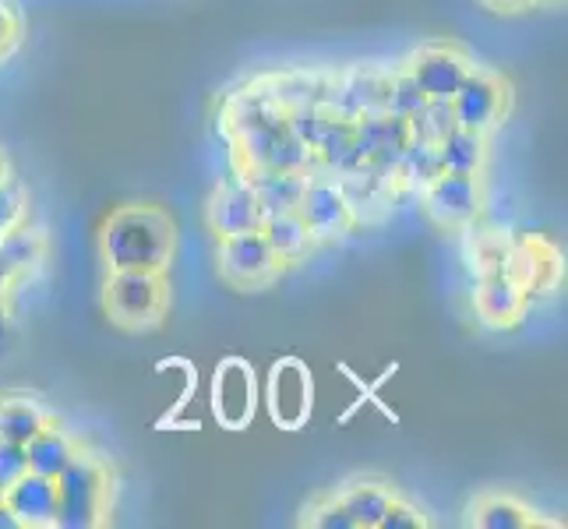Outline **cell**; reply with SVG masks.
Wrapping results in <instances>:
<instances>
[{
  "mask_svg": "<svg viewBox=\"0 0 568 529\" xmlns=\"http://www.w3.org/2000/svg\"><path fill=\"white\" fill-rule=\"evenodd\" d=\"M103 262L110 272L139 268V272H166L178 233H173L170 215L152 205H128L116 208L103 226Z\"/></svg>",
  "mask_w": 568,
  "mask_h": 529,
  "instance_id": "cell-1",
  "label": "cell"
},
{
  "mask_svg": "<svg viewBox=\"0 0 568 529\" xmlns=\"http://www.w3.org/2000/svg\"><path fill=\"white\" fill-rule=\"evenodd\" d=\"M57 484V522L61 529H92L100 526L106 512V466L92 456L78 452L64 469Z\"/></svg>",
  "mask_w": 568,
  "mask_h": 529,
  "instance_id": "cell-2",
  "label": "cell"
},
{
  "mask_svg": "<svg viewBox=\"0 0 568 529\" xmlns=\"http://www.w3.org/2000/svg\"><path fill=\"white\" fill-rule=\"evenodd\" d=\"M166 307V279L163 272L121 268L106 279V311L124 328H149L160 322Z\"/></svg>",
  "mask_w": 568,
  "mask_h": 529,
  "instance_id": "cell-3",
  "label": "cell"
},
{
  "mask_svg": "<svg viewBox=\"0 0 568 529\" xmlns=\"http://www.w3.org/2000/svg\"><path fill=\"white\" fill-rule=\"evenodd\" d=\"M280 268H283V262L262 237V230H244V233L220 237V272L230 286L258 289L276 279Z\"/></svg>",
  "mask_w": 568,
  "mask_h": 529,
  "instance_id": "cell-4",
  "label": "cell"
},
{
  "mask_svg": "<svg viewBox=\"0 0 568 529\" xmlns=\"http://www.w3.org/2000/svg\"><path fill=\"white\" fill-rule=\"evenodd\" d=\"M258 409V382L247 360L230 357L215 367L212 378V414L226 430H244Z\"/></svg>",
  "mask_w": 568,
  "mask_h": 529,
  "instance_id": "cell-5",
  "label": "cell"
},
{
  "mask_svg": "<svg viewBox=\"0 0 568 529\" xmlns=\"http://www.w3.org/2000/svg\"><path fill=\"white\" fill-rule=\"evenodd\" d=\"M311 370L301 360H280L268 370V388H265V403H268V417L276 420L283 430H301L311 417Z\"/></svg>",
  "mask_w": 568,
  "mask_h": 529,
  "instance_id": "cell-6",
  "label": "cell"
},
{
  "mask_svg": "<svg viewBox=\"0 0 568 529\" xmlns=\"http://www.w3.org/2000/svg\"><path fill=\"white\" fill-rule=\"evenodd\" d=\"M453 113H456V124L466 128V131H480L487 134L508 106V89L498 74L491 71H480L474 68L466 74V82L459 85V92L453 95Z\"/></svg>",
  "mask_w": 568,
  "mask_h": 529,
  "instance_id": "cell-7",
  "label": "cell"
},
{
  "mask_svg": "<svg viewBox=\"0 0 568 529\" xmlns=\"http://www.w3.org/2000/svg\"><path fill=\"white\" fill-rule=\"evenodd\" d=\"M480 181L474 173H438L424 187V208L427 215L445 230H456L477 220L480 212Z\"/></svg>",
  "mask_w": 568,
  "mask_h": 529,
  "instance_id": "cell-8",
  "label": "cell"
},
{
  "mask_svg": "<svg viewBox=\"0 0 568 529\" xmlns=\"http://www.w3.org/2000/svg\"><path fill=\"white\" fill-rule=\"evenodd\" d=\"M354 139H357L361 163L392 176L409 142V128L406 121H399V116H392V113H367L354 121ZM392 181H396V176H392Z\"/></svg>",
  "mask_w": 568,
  "mask_h": 529,
  "instance_id": "cell-9",
  "label": "cell"
},
{
  "mask_svg": "<svg viewBox=\"0 0 568 529\" xmlns=\"http://www.w3.org/2000/svg\"><path fill=\"white\" fill-rule=\"evenodd\" d=\"M406 71L427 100H453L466 74L474 71V61L456 47H424L420 53H414Z\"/></svg>",
  "mask_w": 568,
  "mask_h": 529,
  "instance_id": "cell-10",
  "label": "cell"
},
{
  "mask_svg": "<svg viewBox=\"0 0 568 529\" xmlns=\"http://www.w3.org/2000/svg\"><path fill=\"white\" fill-rule=\"evenodd\" d=\"M297 215L304 220L311 241H336L354 226V208L336 181H307Z\"/></svg>",
  "mask_w": 568,
  "mask_h": 529,
  "instance_id": "cell-11",
  "label": "cell"
},
{
  "mask_svg": "<svg viewBox=\"0 0 568 529\" xmlns=\"http://www.w3.org/2000/svg\"><path fill=\"white\" fill-rule=\"evenodd\" d=\"M209 226L215 237H230V233H244V230H258L265 212L254 199V187L247 176H233V181L220 184L209 199Z\"/></svg>",
  "mask_w": 568,
  "mask_h": 529,
  "instance_id": "cell-12",
  "label": "cell"
},
{
  "mask_svg": "<svg viewBox=\"0 0 568 529\" xmlns=\"http://www.w3.org/2000/svg\"><path fill=\"white\" fill-rule=\"evenodd\" d=\"M388 82H392V74L385 71L357 68V71H349L343 82L328 89L325 106L336 116H346V121H357V116H367V113H385Z\"/></svg>",
  "mask_w": 568,
  "mask_h": 529,
  "instance_id": "cell-13",
  "label": "cell"
},
{
  "mask_svg": "<svg viewBox=\"0 0 568 529\" xmlns=\"http://www.w3.org/2000/svg\"><path fill=\"white\" fill-rule=\"evenodd\" d=\"M0 501H4L14 519L29 526V529H43L57 522V484L50 477H39L32 469H26L14 484H8L0 491Z\"/></svg>",
  "mask_w": 568,
  "mask_h": 529,
  "instance_id": "cell-14",
  "label": "cell"
},
{
  "mask_svg": "<svg viewBox=\"0 0 568 529\" xmlns=\"http://www.w3.org/2000/svg\"><path fill=\"white\" fill-rule=\"evenodd\" d=\"M474 304L487 325H513L523 315L526 289L513 276H505V272H487L474 293Z\"/></svg>",
  "mask_w": 568,
  "mask_h": 529,
  "instance_id": "cell-15",
  "label": "cell"
},
{
  "mask_svg": "<svg viewBox=\"0 0 568 529\" xmlns=\"http://www.w3.org/2000/svg\"><path fill=\"white\" fill-rule=\"evenodd\" d=\"M244 176L251 181L254 199H258L265 215L297 212L304 187H307V173H297V170H247Z\"/></svg>",
  "mask_w": 568,
  "mask_h": 529,
  "instance_id": "cell-16",
  "label": "cell"
},
{
  "mask_svg": "<svg viewBox=\"0 0 568 529\" xmlns=\"http://www.w3.org/2000/svg\"><path fill=\"white\" fill-rule=\"evenodd\" d=\"M74 456H78L74 441L64 435L61 427H53L50 420L26 441V466L32 469V474L50 477V480L61 477V469H64Z\"/></svg>",
  "mask_w": 568,
  "mask_h": 529,
  "instance_id": "cell-17",
  "label": "cell"
},
{
  "mask_svg": "<svg viewBox=\"0 0 568 529\" xmlns=\"http://www.w3.org/2000/svg\"><path fill=\"white\" fill-rule=\"evenodd\" d=\"M262 237L268 241V247L276 251V258L286 265V262H301L307 247L315 244L311 241V233L304 226V220L297 212H276V215H265L262 220Z\"/></svg>",
  "mask_w": 568,
  "mask_h": 529,
  "instance_id": "cell-18",
  "label": "cell"
},
{
  "mask_svg": "<svg viewBox=\"0 0 568 529\" xmlns=\"http://www.w3.org/2000/svg\"><path fill=\"white\" fill-rule=\"evenodd\" d=\"M438 160H442V173H474L477 176L487 160L484 134L466 131V128L448 131L438 142Z\"/></svg>",
  "mask_w": 568,
  "mask_h": 529,
  "instance_id": "cell-19",
  "label": "cell"
},
{
  "mask_svg": "<svg viewBox=\"0 0 568 529\" xmlns=\"http://www.w3.org/2000/svg\"><path fill=\"white\" fill-rule=\"evenodd\" d=\"M47 424L43 406L26 396H4L0 399V441L26 445L39 427Z\"/></svg>",
  "mask_w": 568,
  "mask_h": 529,
  "instance_id": "cell-20",
  "label": "cell"
},
{
  "mask_svg": "<svg viewBox=\"0 0 568 529\" xmlns=\"http://www.w3.org/2000/svg\"><path fill=\"white\" fill-rule=\"evenodd\" d=\"M392 498H396V495H392L385 484H371V480L349 484L346 491L339 495V501L346 505V512L354 516L357 529L361 526L364 529H378V522H382V516H385V508H388Z\"/></svg>",
  "mask_w": 568,
  "mask_h": 529,
  "instance_id": "cell-21",
  "label": "cell"
},
{
  "mask_svg": "<svg viewBox=\"0 0 568 529\" xmlns=\"http://www.w3.org/2000/svg\"><path fill=\"white\" fill-rule=\"evenodd\" d=\"M438 173H442L438 145L420 142V139H409L406 149H403V155H399V163H396V173H392V176H399L406 187L424 191Z\"/></svg>",
  "mask_w": 568,
  "mask_h": 529,
  "instance_id": "cell-22",
  "label": "cell"
},
{
  "mask_svg": "<svg viewBox=\"0 0 568 529\" xmlns=\"http://www.w3.org/2000/svg\"><path fill=\"white\" fill-rule=\"evenodd\" d=\"M47 254V244L43 237H39L36 230H26L22 223H18L14 230L0 233V258H4L18 276H26V272H32L39 262H43Z\"/></svg>",
  "mask_w": 568,
  "mask_h": 529,
  "instance_id": "cell-23",
  "label": "cell"
},
{
  "mask_svg": "<svg viewBox=\"0 0 568 529\" xmlns=\"http://www.w3.org/2000/svg\"><path fill=\"white\" fill-rule=\"evenodd\" d=\"M409 128V139H420V142H430L438 145L448 131H456V113H453V103L448 100H424V106L406 121Z\"/></svg>",
  "mask_w": 568,
  "mask_h": 529,
  "instance_id": "cell-24",
  "label": "cell"
},
{
  "mask_svg": "<svg viewBox=\"0 0 568 529\" xmlns=\"http://www.w3.org/2000/svg\"><path fill=\"white\" fill-rule=\"evenodd\" d=\"M474 522L480 529H526L534 526V516L530 508H523L513 498H484L474 505Z\"/></svg>",
  "mask_w": 568,
  "mask_h": 529,
  "instance_id": "cell-25",
  "label": "cell"
},
{
  "mask_svg": "<svg viewBox=\"0 0 568 529\" xmlns=\"http://www.w3.org/2000/svg\"><path fill=\"white\" fill-rule=\"evenodd\" d=\"M427 95L417 89V82L409 78V71L403 74H392V82H388V103H385V113L392 116H399V121H409L420 106H424Z\"/></svg>",
  "mask_w": 568,
  "mask_h": 529,
  "instance_id": "cell-26",
  "label": "cell"
},
{
  "mask_svg": "<svg viewBox=\"0 0 568 529\" xmlns=\"http://www.w3.org/2000/svg\"><path fill=\"white\" fill-rule=\"evenodd\" d=\"M304 522L318 526V529H357L354 516L346 512V505H343L339 498H325V501H318V505L304 516Z\"/></svg>",
  "mask_w": 568,
  "mask_h": 529,
  "instance_id": "cell-27",
  "label": "cell"
},
{
  "mask_svg": "<svg viewBox=\"0 0 568 529\" xmlns=\"http://www.w3.org/2000/svg\"><path fill=\"white\" fill-rule=\"evenodd\" d=\"M18 223H26V191L11 181H0V233L14 230Z\"/></svg>",
  "mask_w": 568,
  "mask_h": 529,
  "instance_id": "cell-28",
  "label": "cell"
},
{
  "mask_svg": "<svg viewBox=\"0 0 568 529\" xmlns=\"http://www.w3.org/2000/svg\"><path fill=\"white\" fill-rule=\"evenodd\" d=\"M420 526H427L424 512L417 505L403 501V498H392L382 522H378V529H420Z\"/></svg>",
  "mask_w": 568,
  "mask_h": 529,
  "instance_id": "cell-29",
  "label": "cell"
},
{
  "mask_svg": "<svg viewBox=\"0 0 568 529\" xmlns=\"http://www.w3.org/2000/svg\"><path fill=\"white\" fill-rule=\"evenodd\" d=\"M26 445H14V441H0V491L8 484H14L18 477L26 474Z\"/></svg>",
  "mask_w": 568,
  "mask_h": 529,
  "instance_id": "cell-30",
  "label": "cell"
},
{
  "mask_svg": "<svg viewBox=\"0 0 568 529\" xmlns=\"http://www.w3.org/2000/svg\"><path fill=\"white\" fill-rule=\"evenodd\" d=\"M14 39H18V18L4 0H0V53H8L14 47Z\"/></svg>",
  "mask_w": 568,
  "mask_h": 529,
  "instance_id": "cell-31",
  "label": "cell"
},
{
  "mask_svg": "<svg viewBox=\"0 0 568 529\" xmlns=\"http://www.w3.org/2000/svg\"><path fill=\"white\" fill-rule=\"evenodd\" d=\"M8 343H11V315H8V304L0 301V357L8 353Z\"/></svg>",
  "mask_w": 568,
  "mask_h": 529,
  "instance_id": "cell-32",
  "label": "cell"
},
{
  "mask_svg": "<svg viewBox=\"0 0 568 529\" xmlns=\"http://www.w3.org/2000/svg\"><path fill=\"white\" fill-rule=\"evenodd\" d=\"M14 279H18V272L4 258H0V301H4V304H8V293H11Z\"/></svg>",
  "mask_w": 568,
  "mask_h": 529,
  "instance_id": "cell-33",
  "label": "cell"
},
{
  "mask_svg": "<svg viewBox=\"0 0 568 529\" xmlns=\"http://www.w3.org/2000/svg\"><path fill=\"white\" fill-rule=\"evenodd\" d=\"M480 4L495 8V11H516V8H523V4H530V0H480Z\"/></svg>",
  "mask_w": 568,
  "mask_h": 529,
  "instance_id": "cell-34",
  "label": "cell"
},
{
  "mask_svg": "<svg viewBox=\"0 0 568 529\" xmlns=\"http://www.w3.org/2000/svg\"><path fill=\"white\" fill-rule=\"evenodd\" d=\"M0 529H22V522L14 519V512H11L4 501H0Z\"/></svg>",
  "mask_w": 568,
  "mask_h": 529,
  "instance_id": "cell-35",
  "label": "cell"
},
{
  "mask_svg": "<svg viewBox=\"0 0 568 529\" xmlns=\"http://www.w3.org/2000/svg\"><path fill=\"white\" fill-rule=\"evenodd\" d=\"M0 181H8V163H4V155H0Z\"/></svg>",
  "mask_w": 568,
  "mask_h": 529,
  "instance_id": "cell-36",
  "label": "cell"
}]
</instances>
